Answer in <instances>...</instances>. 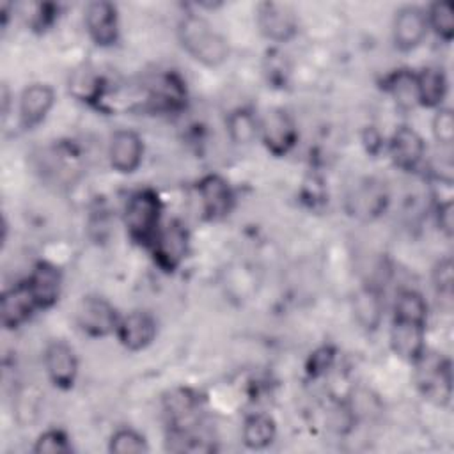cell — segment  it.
<instances>
[{
	"label": "cell",
	"mask_w": 454,
	"mask_h": 454,
	"mask_svg": "<svg viewBox=\"0 0 454 454\" xmlns=\"http://www.w3.org/2000/svg\"><path fill=\"white\" fill-rule=\"evenodd\" d=\"M436 225L445 238H452L454 232V202L452 199L442 200L436 206Z\"/></svg>",
	"instance_id": "obj_33"
},
{
	"label": "cell",
	"mask_w": 454,
	"mask_h": 454,
	"mask_svg": "<svg viewBox=\"0 0 454 454\" xmlns=\"http://www.w3.org/2000/svg\"><path fill=\"white\" fill-rule=\"evenodd\" d=\"M259 138L268 153L280 158L294 149L298 126L287 110L271 108L259 117Z\"/></svg>",
	"instance_id": "obj_5"
},
{
	"label": "cell",
	"mask_w": 454,
	"mask_h": 454,
	"mask_svg": "<svg viewBox=\"0 0 454 454\" xmlns=\"http://www.w3.org/2000/svg\"><path fill=\"white\" fill-rule=\"evenodd\" d=\"M108 450L114 454H144L149 450V443L142 433L131 427H121L112 433L108 440Z\"/></svg>",
	"instance_id": "obj_28"
},
{
	"label": "cell",
	"mask_w": 454,
	"mask_h": 454,
	"mask_svg": "<svg viewBox=\"0 0 454 454\" xmlns=\"http://www.w3.org/2000/svg\"><path fill=\"white\" fill-rule=\"evenodd\" d=\"M426 325L408 319H392L390 348L404 362L415 364L426 351Z\"/></svg>",
	"instance_id": "obj_15"
},
{
	"label": "cell",
	"mask_w": 454,
	"mask_h": 454,
	"mask_svg": "<svg viewBox=\"0 0 454 454\" xmlns=\"http://www.w3.org/2000/svg\"><path fill=\"white\" fill-rule=\"evenodd\" d=\"M110 167L119 174H133L144 160V140L133 129H119L108 145Z\"/></svg>",
	"instance_id": "obj_16"
},
{
	"label": "cell",
	"mask_w": 454,
	"mask_h": 454,
	"mask_svg": "<svg viewBox=\"0 0 454 454\" xmlns=\"http://www.w3.org/2000/svg\"><path fill=\"white\" fill-rule=\"evenodd\" d=\"M184 51L206 67H218L229 59V44L215 27L199 14H186L177 25Z\"/></svg>",
	"instance_id": "obj_1"
},
{
	"label": "cell",
	"mask_w": 454,
	"mask_h": 454,
	"mask_svg": "<svg viewBox=\"0 0 454 454\" xmlns=\"http://www.w3.org/2000/svg\"><path fill=\"white\" fill-rule=\"evenodd\" d=\"M255 23L261 35L271 43H289L298 34V14L284 2H262L255 11Z\"/></svg>",
	"instance_id": "obj_6"
},
{
	"label": "cell",
	"mask_w": 454,
	"mask_h": 454,
	"mask_svg": "<svg viewBox=\"0 0 454 454\" xmlns=\"http://www.w3.org/2000/svg\"><path fill=\"white\" fill-rule=\"evenodd\" d=\"M431 131L434 140L443 145L450 147L454 142V114L449 106L436 108L433 121H431Z\"/></svg>",
	"instance_id": "obj_31"
},
{
	"label": "cell",
	"mask_w": 454,
	"mask_h": 454,
	"mask_svg": "<svg viewBox=\"0 0 454 454\" xmlns=\"http://www.w3.org/2000/svg\"><path fill=\"white\" fill-rule=\"evenodd\" d=\"M85 30L96 46H114L119 41L117 5L106 0L90 2L85 9Z\"/></svg>",
	"instance_id": "obj_11"
},
{
	"label": "cell",
	"mask_w": 454,
	"mask_h": 454,
	"mask_svg": "<svg viewBox=\"0 0 454 454\" xmlns=\"http://www.w3.org/2000/svg\"><path fill=\"white\" fill-rule=\"evenodd\" d=\"M427 27L442 41L450 43L454 39V7L450 2H433L426 11Z\"/></svg>",
	"instance_id": "obj_27"
},
{
	"label": "cell",
	"mask_w": 454,
	"mask_h": 454,
	"mask_svg": "<svg viewBox=\"0 0 454 454\" xmlns=\"http://www.w3.org/2000/svg\"><path fill=\"white\" fill-rule=\"evenodd\" d=\"M229 138L238 145H248L259 138V117L245 106L232 110L225 119Z\"/></svg>",
	"instance_id": "obj_24"
},
{
	"label": "cell",
	"mask_w": 454,
	"mask_h": 454,
	"mask_svg": "<svg viewBox=\"0 0 454 454\" xmlns=\"http://www.w3.org/2000/svg\"><path fill=\"white\" fill-rule=\"evenodd\" d=\"M149 250L160 270L174 273L190 252V232L186 225L181 220H170L161 225Z\"/></svg>",
	"instance_id": "obj_4"
},
{
	"label": "cell",
	"mask_w": 454,
	"mask_h": 454,
	"mask_svg": "<svg viewBox=\"0 0 454 454\" xmlns=\"http://www.w3.org/2000/svg\"><path fill=\"white\" fill-rule=\"evenodd\" d=\"M348 204L351 215L364 220H372L385 211L388 204V193L381 183L367 179L351 193Z\"/></svg>",
	"instance_id": "obj_19"
},
{
	"label": "cell",
	"mask_w": 454,
	"mask_h": 454,
	"mask_svg": "<svg viewBox=\"0 0 454 454\" xmlns=\"http://www.w3.org/2000/svg\"><path fill=\"white\" fill-rule=\"evenodd\" d=\"M55 105V90L48 83H30L20 96V124L23 129L37 128Z\"/></svg>",
	"instance_id": "obj_17"
},
{
	"label": "cell",
	"mask_w": 454,
	"mask_h": 454,
	"mask_svg": "<svg viewBox=\"0 0 454 454\" xmlns=\"http://www.w3.org/2000/svg\"><path fill=\"white\" fill-rule=\"evenodd\" d=\"M277 436V422L268 413H252L241 426V440L250 450L268 449Z\"/></svg>",
	"instance_id": "obj_23"
},
{
	"label": "cell",
	"mask_w": 454,
	"mask_h": 454,
	"mask_svg": "<svg viewBox=\"0 0 454 454\" xmlns=\"http://www.w3.org/2000/svg\"><path fill=\"white\" fill-rule=\"evenodd\" d=\"M27 284L34 294L39 310L51 309L62 293V273L48 261H39L27 278Z\"/></svg>",
	"instance_id": "obj_18"
},
{
	"label": "cell",
	"mask_w": 454,
	"mask_h": 454,
	"mask_svg": "<svg viewBox=\"0 0 454 454\" xmlns=\"http://www.w3.org/2000/svg\"><path fill=\"white\" fill-rule=\"evenodd\" d=\"M417 367L415 381L422 395L436 404H447L452 395V365L450 360L434 353L424 355L413 364Z\"/></svg>",
	"instance_id": "obj_3"
},
{
	"label": "cell",
	"mask_w": 454,
	"mask_h": 454,
	"mask_svg": "<svg viewBox=\"0 0 454 454\" xmlns=\"http://www.w3.org/2000/svg\"><path fill=\"white\" fill-rule=\"evenodd\" d=\"M353 316L360 328H364L365 332L378 330L383 319L381 293L372 286L358 289L356 294L353 296Z\"/></svg>",
	"instance_id": "obj_21"
},
{
	"label": "cell",
	"mask_w": 454,
	"mask_h": 454,
	"mask_svg": "<svg viewBox=\"0 0 454 454\" xmlns=\"http://www.w3.org/2000/svg\"><path fill=\"white\" fill-rule=\"evenodd\" d=\"M333 358H335V353H333L332 348L323 346V348L316 349L314 353H310V358H309V364H307V372L310 376L325 374L332 367Z\"/></svg>",
	"instance_id": "obj_32"
},
{
	"label": "cell",
	"mask_w": 454,
	"mask_h": 454,
	"mask_svg": "<svg viewBox=\"0 0 454 454\" xmlns=\"http://www.w3.org/2000/svg\"><path fill=\"white\" fill-rule=\"evenodd\" d=\"M415 89L419 106L440 108L449 90L445 71L438 66L422 67L419 73H415Z\"/></svg>",
	"instance_id": "obj_20"
},
{
	"label": "cell",
	"mask_w": 454,
	"mask_h": 454,
	"mask_svg": "<svg viewBox=\"0 0 454 454\" xmlns=\"http://www.w3.org/2000/svg\"><path fill=\"white\" fill-rule=\"evenodd\" d=\"M394 319L427 323V301L415 289H403L394 303Z\"/></svg>",
	"instance_id": "obj_26"
},
{
	"label": "cell",
	"mask_w": 454,
	"mask_h": 454,
	"mask_svg": "<svg viewBox=\"0 0 454 454\" xmlns=\"http://www.w3.org/2000/svg\"><path fill=\"white\" fill-rule=\"evenodd\" d=\"M32 450L35 454H69L73 452V445L66 431L51 427L37 436Z\"/></svg>",
	"instance_id": "obj_29"
},
{
	"label": "cell",
	"mask_w": 454,
	"mask_h": 454,
	"mask_svg": "<svg viewBox=\"0 0 454 454\" xmlns=\"http://www.w3.org/2000/svg\"><path fill=\"white\" fill-rule=\"evenodd\" d=\"M197 195L204 220L220 222L234 207V192L229 181L218 174H207L197 183Z\"/></svg>",
	"instance_id": "obj_8"
},
{
	"label": "cell",
	"mask_w": 454,
	"mask_h": 454,
	"mask_svg": "<svg viewBox=\"0 0 454 454\" xmlns=\"http://www.w3.org/2000/svg\"><path fill=\"white\" fill-rule=\"evenodd\" d=\"M388 153L397 168L403 172H415L426 156V142L420 133L408 126H397L388 140Z\"/></svg>",
	"instance_id": "obj_12"
},
{
	"label": "cell",
	"mask_w": 454,
	"mask_h": 454,
	"mask_svg": "<svg viewBox=\"0 0 454 454\" xmlns=\"http://www.w3.org/2000/svg\"><path fill=\"white\" fill-rule=\"evenodd\" d=\"M158 335V323L147 310H131L121 316L115 328V337L121 346L131 353L149 348Z\"/></svg>",
	"instance_id": "obj_10"
},
{
	"label": "cell",
	"mask_w": 454,
	"mask_h": 454,
	"mask_svg": "<svg viewBox=\"0 0 454 454\" xmlns=\"http://www.w3.org/2000/svg\"><path fill=\"white\" fill-rule=\"evenodd\" d=\"M39 310L34 294L27 284V280L14 284L5 289L0 298V316L2 325L7 330H16L30 321L34 312Z\"/></svg>",
	"instance_id": "obj_14"
},
{
	"label": "cell",
	"mask_w": 454,
	"mask_h": 454,
	"mask_svg": "<svg viewBox=\"0 0 454 454\" xmlns=\"http://www.w3.org/2000/svg\"><path fill=\"white\" fill-rule=\"evenodd\" d=\"M385 89L390 92V96L403 110H410L415 105H419L415 73H411L410 69H397L395 73H392L385 82Z\"/></svg>",
	"instance_id": "obj_25"
},
{
	"label": "cell",
	"mask_w": 454,
	"mask_h": 454,
	"mask_svg": "<svg viewBox=\"0 0 454 454\" xmlns=\"http://www.w3.org/2000/svg\"><path fill=\"white\" fill-rule=\"evenodd\" d=\"M429 32L426 11L417 5L401 7L392 25L394 44L399 51H413L422 44Z\"/></svg>",
	"instance_id": "obj_13"
},
{
	"label": "cell",
	"mask_w": 454,
	"mask_h": 454,
	"mask_svg": "<svg viewBox=\"0 0 454 454\" xmlns=\"http://www.w3.org/2000/svg\"><path fill=\"white\" fill-rule=\"evenodd\" d=\"M431 278H433V287H434L436 294L442 300L450 303L452 301V287H454V264L449 255L440 259L434 264Z\"/></svg>",
	"instance_id": "obj_30"
},
{
	"label": "cell",
	"mask_w": 454,
	"mask_h": 454,
	"mask_svg": "<svg viewBox=\"0 0 454 454\" xmlns=\"http://www.w3.org/2000/svg\"><path fill=\"white\" fill-rule=\"evenodd\" d=\"M199 401L188 388H176L165 397V413L168 417L170 431H188L192 419L197 413Z\"/></svg>",
	"instance_id": "obj_22"
},
{
	"label": "cell",
	"mask_w": 454,
	"mask_h": 454,
	"mask_svg": "<svg viewBox=\"0 0 454 454\" xmlns=\"http://www.w3.org/2000/svg\"><path fill=\"white\" fill-rule=\"evenodd\" d=\"M43 364L53 387L60 390L73 388L78 376V358L73 346L62 339L48 342L44 348Z\"/></svg>",
	"instance_id": "obj_9"
},
{
	"label": "cell",
	"mask_w": 454,
	"mask_h": 454,
	"mask_svg": "<svg viewBox=\"0 0 454 454\" xmlns=\"http://www.w3.org/2000/svg\"><path fill=\"white\" fill-rule=\"evenodd\" d=\"M161 199L153 188L133 192L124 207V225L133 243L151 248L161 227Z\"/></svg>",
	"instance_id": "obj_2"
},
{
	"label": "cell",
	"mask_w": 454,
	"mask_h": 454,
	"mask_svg": "<svg viewBox=\"0 0 454 454\" xmlns=\"http://www.w3.org/2000/svg\"><path fill=\"white\" fill-rule=\"evenodd\" d=\"M119 312L117 309L103 296H83L76 309V325L78 328L94 339L106 337L115 333L119 325Z\"/></svg>",
	"instance_id": "obj_7"
}]
</instances>
